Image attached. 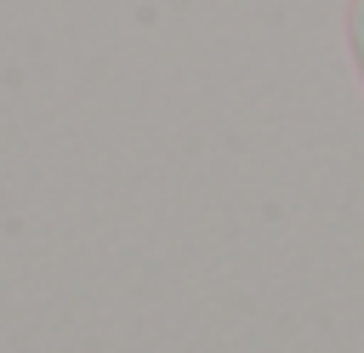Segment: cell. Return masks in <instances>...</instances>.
I'll return each instance as SVG.
<instances>
[{"label":"cell","mask_w":364,"mask_h":353,"mask_svg":"<svg viewBox=\"0 0 364 353\" xmlns=\"http://www.w3.org/2000/svg\"><path fill=\"white\" fill-rule=\"evenodd\" d=\"M347 40H353V57L364 68V0H347Z\"/></svg>","instance_id":"1"}]
</instances>
